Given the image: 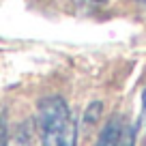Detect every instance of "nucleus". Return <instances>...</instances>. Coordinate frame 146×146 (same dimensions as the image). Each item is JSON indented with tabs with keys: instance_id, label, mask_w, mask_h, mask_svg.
<instances>
[{
	"instance_id": "0eeeda50",
	"label": "nucleus",
	"mask_w": 146,
	"mask_h": 146,
	"mask_svg": "<svg viewBox=\"0 0 146 146\" xmlns=\"http://www.w3.org/2000/svg\"><path fill=\"white\" fill-rule=\"evenodd\" d=\"M142 2H144V5H146V0H142Z\"/></svg>"
},
{
	"instance_id": "20e7f679",
	"label": "nucleus",
	"mask_w": 146,
	"mask_h": 146,
	"mask_svg": "<svg viewBox=\"0 0 146 146\" xmlns=\"http://www.w3.org/2000/svg\"><path fill=\"white\" fill-rule=\"evenodd\" d=\"M2 146H30V135H28L26 129L19 127L17 131H13L9 137H7V142Z\"/></svg>"
},
{
	"instance_id": "39448f33",
	"label": "nucleus",
	"mask_w": 146,
	"mask_h": 146,
	"mask_svg": "<svg viewBox=\"0 0 146 146\" xmlns=\"http://www.w3.org/2000/svg\"><path fill=\"white\" fill-rule=\"evenodd\" d=\"M135 127V133L137 129H146V90L142 92V110H140V118H137V123L133 125Z\"/></svg>"
},
{
	"instance_id": "7ed1b4c3",
	"label": "nucleus",
	"mask_w": 146,
	"mask_h": 146,
	"mask_svg": "<svg viewBox=\"0 0 146 146\" xmlns=\"http://www.w3.org/2000/svg\"><path fill=\"white\" fill-rule=\"evenodd\" d=\"M116 146H135V127L133 125L123 123L120 133L116 137Z\"/></svg>"
},
{
	"instance_id": "f257e3e1",
	"label": "nucleus",
	"mask_w": 146,
	"mask_h": 146,
	"mask_svg": "<svg viewBox=\"0 0 146 146\" xmlns=\"http://www.w3.org/2000/svg\"><path fill=\"white\" fill-rule=\"evenodd\" d=\"M39 114V131H41L43 146H58L67 131L75 125L67 101L58 95H47L36 105Z\"/></svg>"
},
{
	"instance_id": "423d86ee",
	"label": "nucleus",
	"mask_w": 146,
	"mask_h": 146,
	"mask_svg": "<svg viewBox=\"0 0 146 146\" xmlns=\"http://www.w3.org/2000/svg\"><path fill=\"white\" fill-rule=\"evenodd\" d=\"M5 144V129H2V120H0V146Z\"/></svg>"
},
{
	"instance_id": "f03ea898",
	"label": "nucleus",
	"mask_w": 146,
	"mask_h": 146,
	"mask_svg": "<svg viewBox=\"0 0 146 146\" xmlns=\"http://www.w3.org/2000/svg\"><path fill=\"white\" fill-rule=\"evenodd\" d=\"M120 127H123V120L118 116L110 118L108 125L103 127V131L99 133V140H97V146H116V137L120 133Z\"/></svg>"
}]
</instances>
